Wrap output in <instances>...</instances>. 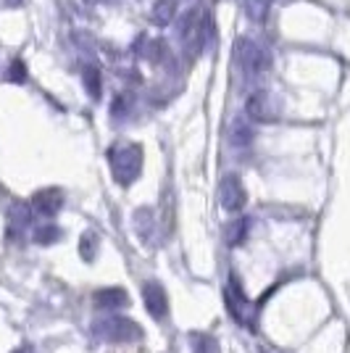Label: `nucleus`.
Instances as JSON below:
<instances>
[{
	"label": "nucleus",
	"instance_id": "obj_1",
	"mask_svg": "<svg viewBox=\"0 0 350 353\" xmlns=\"http://www.w3.org/2000/svg\"><path fill=\"white\" fill-rule=\"evenodd\" d=\"M111 169H114V176L121 185H132L137 176H140V169H143V148L134 145V143H127V145H114L111 153Z\"/></svg>",
	"mask_w": 350,
	"mask_h": 353
},
{
	"label": "nucleus",
	"instance_id": "obj_2",
	"mask_svg": "<svg viewBox=\"0 0 350 353\" xmlns=\"http://www.w3.org/2000/svg\"><path fill=\"white\" fill-rule=\"evenodd\" d=\"M95 332L103 340H111V343H134V340L143 338V330L132 319H124V316H108V319L95 322Z\"/></svg>",
	"mask_w": 350,
	"mask_h": 353
},
{
	"label": "nucleus",
	"instance_id": "obj_3",
	"mask_svg": "<svg viewBox=\"0 0 350 353\" xmlns=\"http://www.w3.org/2000/svg\"><path fill=\"white\" fill-rule=\"evenodd\" d=\"M234 50H237V61H240V66H243L248 74H258V72H266V69H269V56H266L256 43H250V40H240Z\"/></svg>",
	"mask_w": 350,
	"mask_h": 353
},
{
	"label": "nucleus",
	"instance_id": "obj_4",
	"mask_svg": "<svg viewBox=\"0 0 350 353\" xmlns=\"http://www.w3.org/2000/svg\"><path fill=\"white\" fill-rule=\"evenodd\" d=\"M219 195H221V206H224V211H229V214H237L240 208L245 206V201H248L245 188H243V182H240L237 174H227L221 179Z\"/></svg>",
	"mask_w": 350,
	"mask_h": 353
},
{
	"label": "nucleus",
	"instance_id": "obj_5",
	"mask_svg": "<svg viewBox=\"0 0 350 353\" xmlns=\"http://www.w3.org/2000/svg\"><path fill=\"white\" fill-rule=\"evenodd\" d=\"M63 206V192L59 188H45V190H37L34 192V198H32V211L34 214H40L45 219H50V216H56Z\"/></svg>",
	"mask_w": 350,
	"mask_h": 353
},
{
	"label": "nucleus",
	"instance_id": "obj_6",
	"mask_svg": "<svg viewBox=\"0 0 350 353\" xmlns=\"http://www.w3.org/2000/svg\"><path fill=\"white\" fill-rule=\"evenodd\" d=\"M143 301H145V309L153 319H166L169 298H166V290L161 288L158 282H145L143 285Z\"/></svg>",
	"mask_w": 350,
	"mask_h": 353
},
{
	"label": "nucleus",
	"instance_id": "obj_7",
	"mask_svg": "<svg viewBox=\"0 0 350 353\" xmlns=\"http://www.w3.org/2000/svg\"><path fill=\"white\" fill-rule=\"evenodd\" d=\"M227 306H229V311H232V316L237 319V322L245 324V309H248V298H245V293L240 290V282H237V277H229V288H227Z\"/></svg>",
	"mask_w": 350,
	"mask_h": 353
},
{
	"label": "nucleus",
	"instance_id": "obj_8",
	"mask_svg": "<svg viewBox=\"0 0 350 353\" xmlns=\"http://www.w3.org/2000/svg\"><path fill=\"white\" fill-rule=\"evenodd\" d=\"M95 303L101 309H121V306L130 303V295H127L124 288H103V290L95 293Z\"/></svg>",
	"mask_w": 350,
	"mask_h": 353
},
{
	"label": "nucleus",
	"instance_id": "obj_9",
	"mask_svg": "<svg viewBox=\"0 0 350 353\" xmlns=\"http://www.w3.org/2000/svg\"><path fill=\"white\" fill-rule=\"evenodd\" d=\"M245 108H248V117L256 119V121L274 119V114H271V101H269V95H266V92H256V95H250Z\"/></svg>",
	"mask_w": 350,
	"mask_h": 353
},
{
	"label": "nucleus",
	"instance_id": "obj_10",
	"mask_svg": "<svg viewBox=\"0 0 350 353\" xmlns=\"http://www.w3.org/2000/svg\"><path fill=\"white\" fill-rule=\"evenodd\" d=\"M248 237V219L245 216H240V219H234L227 224V243L237 248V245H243V240Z\"/></svg>",
	"mask_w": 350,
	"mask_h": 353
},
{
	"label": "nucleus",
	"instance_id": "obj_11",
	"mask_svg": "<svg viewBox=\"0 0 350 353\" xmlns=\"http://www.w3.org/2000/svg\"><path fill=\"white\" fill-rule=\"evenodd\" d=\"M192 351L195 353H221L219 343L214 335H205V332H192Z\"/></svg>",
	"mask_w": 350,
	"mask_h": 353
},
{
	"label": "nucleus",
	"instance_id": "obj_12",
	"mask_svg": "<svg viewBox=\"0 0 350 353\" xmlns=\"http://www.w3.org/2000/svg\"><path fill=\"white\" fill-rule=\"evenodd\" d=\"M174 0H158L156 6H153V19H156V24H169L172 19H174Z\"/></svg>",
	"mask_w": 350,
	"mask_h": 353
},
{
	"label": "nucleus",
	"instance_id": "obj_13",
	"mask_svg": "<svg viewBox=\"0 0 350 353\" xmlns=\"http://www.w3.org/2000/svg\"><path fill=\"white\" fill-rule=\"evenodd\" d=\"M79 256L85 261H92L98 256V235L95 232H85L82 240H79Z\"/></svg>",
	"mask_w": 350,
	"mask_h": 353
},
{
	"label": "nucleus",
	"instance_id": "obj_14",
	"mask_svg": "<svg viewBox=\"0 0 350 353\" xmlns=\"http://www.w3.org/2000/svg\"><path fill=\"white\" fill-rule=\"evenodd\" d=\"M63 235L56 224H45V227H37L34 230V240L40 243V245H50V243H56L59 237Z\"/></svg>",
	"mask_w": 350,
	"mask_h": 353
},
{
	"label": "nucleus",
	"instance_id": "obj_15",
	"mask_svg": "<svg viewBox=\"0 0 350 353\" xmlns=\"http://www.w3.org/2000/svg\"><path fill=\"white\" fill-rule=\"evenodd\" d=\"M30 206H24V203H14L11 208V224H14V232L16 230H21V227H27L30 224Z\"/></svg>",
	"mask_w": 350,
	"mask_h": 353
},
{
	"label": "nucleus",
	"instance_id": "obj_16",
	"mask_svg": "<svg viewBox=\"0 0 350 353\" xmlns=\"http://www.w3.org/2000/svg\"><path fill=\"white\" fill-rule=\"evenodd\" d=\"M85 79H88L90 95L98 98V95H101V74L95 72V69H88V72H85Z\"/></svg>",
	"mask_w": 350,
	"mask_h": 353
},
{
	"label": "nucleus",
	"instance_id": "obj_17",
	"mask_svg": "<svg viewBox=\"0 0 350 353\" xmlns=\"http://www.w3.org/2000/svg\"><path fill=\"white\" fill-rule=\"evenodd\" d=\"M8 79H11V82H24V79H27V69H24V63H21V61H14V63H11V69H8Z\"/></svg>",
	"mask_w": 350,
	"mask_h": 353
},
{
	"label": "nucleus",
	"instance_id": "obj_18",
	"mask_svg": "<svg viewBox=\"0 0 350 353\" xmlns=\"http://www.w3.org/2000/svg\"><path fill=\"white\" fill-rule=\"evenodd\" d=\"M237 145H245L253 140V132H250L248 127H243V124H234V137H232Z\"/></svg>",
	"mask_w": 350,
	"mask_h": 353
},
{
	"label": "nucleus",
	"instance_id": "obj_19",
	"mask_svg": "<svg viewBox=\"0 0 350 353\" xmlns=\"http://www.w3.org/2000/svg\"><path fill=\"white\" fill-rule=\"evenodd\" d=\"M11 353H32V345H19V348L11 351Z\"/></svg>",
	"mask_w": 350,
	"mask_h": 353
}]
</instances>
